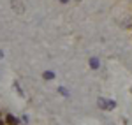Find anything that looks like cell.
I'll list each match as a JSON object with an SVG mask.
<instances>
[{"label": "cell", "instance_id": "obj_1", "mask_svg": "<svg viewBox=\"0 0 132 125\" xmlns=\"http://www.w3.org/2000/svg\"><path fill=\"white\" fill-rule=\"evenodd\" d=\"M5 122L9 125H18V118H14L12 115H7V118H5Z\"/></svg>", "mask_w": 132, "mask_h": 125}, {"label": "cell", "instance_id": "obj_2", "mask_svg": "<svg viewBox=\"0 0 132 125\" xmlns=\"http://www.w3.org/2000/svg\"><path fill=\"white\" fill-rule=\"evenodd\" d=\"M42 78H44V79H48V81H50V79H53V78H55V74L51 72V71H46V72H42Z\"/></svg>", "mask_w": 132, "mask_h": 125}, {"label": "cell", "instance_id": "obj_3", "mask_svg": "<svg viewBox=\"0 0 132 125\" xmlns=\"http://www.w3.org/2000/svg\"><path fill=\"white\" fill-rule=\"evenodd\" d=\"M99 106H101L102 109H108V99H99Z\"/></svg>", "mask_w": 132, "mask_h": 125}, {"label": "cell", "instance_id": "obj_4", "mask_svg": "<svg viewBox=\"0 0 132 125\" xmlns=\"http://www.w3.org/2000/svg\"><path fill=\"white\" fill-rule=\"evenodd\" d=\"M90 65H92V69H99V60H97V58H92Z\"/></svg>", "mask_w": 132, "mask_h": 125}, {"label": "cell", "instance_id": "obj_5", "mask_svg": "<svg viewBox=\"0 0 132 125\" xmlns=\"http://www.w3.org/2000/svg\"><path fill=\"white\" fill-rule=\"evenodd\" d=\"M60 2H62V4H67V2H69V0H60Z\"/></svg>", "mask_w": 132, "mask_h": 125}, {"label": "cell", "instance_id": "obj_6", "mask_svg": "<svg viewBox=\"0 0 132 125\" xmlns=\"http://www.w3.org/2000/svg\"><path fill=\"white\" fill-rule=\"evenodd\" d=\"M0 125H5V123H4V122H2V120H0Z\"/></svg>", "mask_w": 132, "mask_h": 125}]
</instances>
